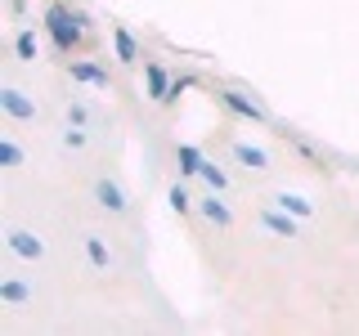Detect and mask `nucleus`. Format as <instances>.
<instances>
[{
	"label": "nucleus",
	"instance_id": "obj_1",
	"mask_svg": "<svg viewBox=\"0 0 359 336\" xmlns=\"http://www.w3.org/2000/svg\"><path fill=\"white\" fill-rule=\"evenodd\" d=\"M86 27H90V22H86L81 14H72V9H67V5H45V31H50L54 50L72 54L76 45H81Z\"/></svg>",
	"mask_w": 359,
	"mask_h": 336
},
{
	"label": "nucleus",
	"instance_id": "obj_2",
	"mask_svg": "<svg viewBox=\"0 0 359 336\" xmlns=\"http://www.w3.org/2000/svg\"><path fill=\"white\" fill-rule=\"evenodd\" d=\"M220 104L233 112V117H243V121H256V126H265V108L256 104V99H247V94H238V90H220Z\"/></svg>",
	"mask_w": 359,
	"mask_h": 336
},
{
	"label": "nucleus",
	"instance_id": "obj_3",
	"mask_svg": "<svg viewBox=\"0 0 359 336\" xmlns=\"http://www.w3.org/2000/svg\"><path fill=\"white\" fill-rule=\"evenodd\" d=\"M0 108H5V117H14V121H36V99H27L14 85L0 90Z\"/></svg>",
	"mask_w": 359,
	"mask_h": 336
},
{
	"label": "nucleus",
	"instance_id": "obj_4",
	"mask_svg": "<svg viewBox=\"0 0 359 336\" xmlns=\"http://www.w3.org/2000/svg\"><path fill=\"white\" fill-rule=\"evenodd\" d=\"M9 251L22 255V260H45V242L27 229H9Z\"/></svg>",
	"mask_w": 359,
	"mask_h": 336
},
{
	"label": "nucleus",
	"instance_id": "obj_5",
	"mask_svg": "<svg viewBox=\"0 0 359 336\" xmlns=\"http://www.w3.org/2000/svg\"><path fill=\"white\" fill-rule=\"evenodd\" d=\"M198 211H202V216H207L211 224H216V229H229V224H233V211L220 202V193H216V188H211V193L198 202Z\"/></svg>",
	"mask_w": 359,
	"mask_h": 336
},
{
	"label": "nucleus",
	"instance_id": "obj_6",
	"mask_svg": "<svg viewBox=\"0 0 359 336\" xmlns=\"http://www.w3.org/2000/svg\"><path fill=\"white\" fill-rule=\"evenodd\" d=\"M95 202L104 211H112V216H121V211H126V193H121L112 179H99V184H95Z\"/></svg>",
	"mask_w": 359,
	"mask_h": 336
},
{
	"label": "nucleus",
	"instance_id": "obj_7",
	"mask_svg": "<svg viewBox=\"0 0 359 336\" xmlns=\"http://www.w3.org/2000/svg\"><path fill=\"white\" fill-rule=\"evenodd\" d=\"M261 224H265V229L269 233H278V238H297V216H287V211L283 206H278V211H261Z\"/></svg>",
	"mask_w": 359,
	"mask_h": 336
},
{
	"label": "nucleus",
	"instance_id": "obj_8",
	"mask_svg": "<svg viewBox=\"0 0 359 336\" xmlns=\"http://www.w3.org/2000/svg\"><path fill=\"white\" fill-rule=\"evenodd\" d=\"M144 81H149V99H153V104H162L166 90H171V76H166V67H162V63H144Z\"/></svg>",
	"mask_w": 359,
	"mask_h": 336
},
{
	"label": "nucleus",
	"instance_id": "obj_9",
	"mask_svg": "<svg viewBox=\"0 0 359 336\" xmlns=\"http://www.w3.org/2000/svg\"><path fill=\"white\" fill-rule=\"evenodd\" d=\"M72 81H81V85H95V90H112L108 72H104L99 63H72Z\"/></svg>",
	"mask_w": 359,
	"mask_h": 336
},
{
	"label": "nucleus",
	"instance_id": "obj_10",
	"mask_svg": "<svg viewBox=\"0 0 359 336\" xmlns=\"http://www.w3.org/2000/svg\"><path fill=\"white\" fill-rule=\"evenodd\" d=\"M274 206H283L287 216H297V220H310L314 216V202L301 197V193H287V188H283V193H274Z\"/></svg>",
	"mask_w": 359,
	"mask_h": 336
},
{
	"label": "nucleus",
	"instance_id": "obj_11",
	"mask_svg": "<svg viewBox=\"0 0 359 336\" xmlns=\"http://www.w3.org/2000/svg\"><path fill=\"white\" fill-rule=\"evenodd\" d=\"M233 157H238L247 171H269V153L256 148V144H233Z\"/></svg>",
	"mask_w": 359,
	"mask_h": 336
},
{
	"label": "nucleus",
	"instance_id": "obj_12",
	"mask_svg": "<svg viewBox=\"0 0 359 336\" xmlns=\"http://www.w3.org/2000/svg\"><path fill=\"white\" fill-rule=\"evenodd\" d=\"M112 50H117V63H135L140 59V45L126 27H112Z\"/></svg>",
	"mask_w": 359,
	"mask_h": 336
},
{
	"label": "nucleus",
	"instance_id": "obj_13",
	"mask_svg": "<svg viewBox=\"0 0 359 336\" xmlns=\"http://www.w3.org/2000/svg\"><path fill=\"white\" fill-rule=\"evenodd\" d=\"M0 300H5V305H27L32 287L22 283V278H5V283H0Z\"/></svg>",
	"mask_w": 359,
	"mask_h": 336
},
{
	"label": "nucleus",
	"instance_id": "obj_14",
	"mask_svg": "<svg viewBox=\"0 0 359 336\" xmlns=\"http://www.w3.org/2000/svg\"><path fill=\"white\" fill-rule=\"evenodd\" d=\"M175 162H180V175H202V162H207V157H202L194 144H180V148H175Z\"/></svg>",
	"mask_w": 359,
	"mask_h": 336
},
{
	"label": "nucleus",
	"instance_id": "obj_15",
	"mask_svg": "<svg viewBox=\"0 0 359 336\" xmlns=\"http://www.w3.org/2000/svg\"><path fill=\"white\" fill-rule=\"evenodd\" d=\"M86 260L95 265V269H108V265H112V255H108L104 238H95V233H90V238H86Z\"/></svg>",
	"mask_w": 359,
	"mask_h": 336
},
{
	"label": "nucleus",
	"instance_id": "obj_16",
	"mask_svg": "<svg viewBox=\"0 0 359 336\" xmlns=\"http://www.w3.org/2000/svg\"><path fill=\"white\" fill-rule=\"evenodd\" d=\"M14 50H18V59H22V63H36V54H41V50H36V31L22 27V31H18V41H14Z\"/></svg>",
	"mask_w": 359,
	"mask_h": 336
},
{
	"label": "nucleus",
	"instance_id": "obj_17",
	"mask_svg": "<svg viewBox=\"0 0 359 336\" xmlns=\"http://www.w3.org/2000/svg\"><path fill=\"white\" fill-rule=\"evenodd\" d=\"M202 179H207V184L216 188V193H224V188H229V175H224L216 162H202Z\"/></svg>",
	"mask_w": 359,
	"mask_h": 336
},
{
	"label": "nucleus",
	"instance_id": "obj_18",
	"mask_svg": "<svg viewBox=\"0 0 359 336\" xmlns=\"http://www.w3.org/2000/svg\"><path fill=\"white\" fill-rule=\"evenodd\" d=\"M171 206L180 211V216H189V211H194V193H189L184 184H175V188H171Z\"/></svg>",
	"mask_w": 359,
	"mask_h": 336
},
{
	"label": "nucleus",
	"instance_id": "obj_19",
	"mask_svg": "<svg viewBox=\"0 0 359 336\" xmlns=\"http://www.w3.org/2000/svg\"><path fill=\"white\" fill-rule=\"evenodd\" d=\"M194 85H198L194 76H175V81H171V90H166V99H162V104H175V99L184 94V90H194Z\"/></svg>",
	"mask_w": 359,
	"mask_h": 336
},
{
	"label": "nucleus",
	"instance_id": "obj_20",
	"mask_svg": "<svg viewBox=\"0 0 359 336\" xmlns=\"http://www.w3.org/2000/svg\"><path fill=\"white\" fill-rule=\"evenodd\" d=\"M18 162H22L18 144H14V139H0V166H18Z\"/></svg>",
	"mask_w": 359,
	"mask_h": 336
},
{
	"label": "nucleus",
	"instance_id": "obj_21",
	"mask_svg": "<svg viewBox=\"0 0 359 336\" xmlns=\"http://www.w3.org/2000/svg\"><path fill=\"white\" fill-rule=\"evenodd\" d=\"M63 144H67V148H86V130L81 126H67L63 130Z\"/></svg>",
	"mask_w": 359,
	"mask_h": 336
},
{
	"label": "nucleus",
	"instance_id": "obj_22",
	"mask_svg": "<svg viewBox=\"0 0 359 336\" xmlns=\"http://www.w3.org/2000/svg\"><path fill=\"white\" fill-rule=\"evenodd\" d=\"M86 121H90V108L86 104H72V108H67V126H86Z\"/></svg>",
	"mask_w": 359,
	"mask_h": 336
}]
</instances>
